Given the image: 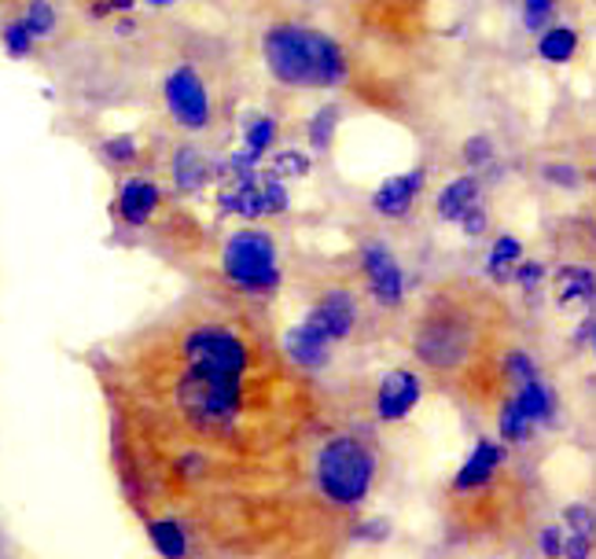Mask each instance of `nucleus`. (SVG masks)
Segmentation results:
<instances>
[{"instance_id": "f257e3e1", "label": "nucleus", "mask_w": 596, "mask_h": 559, "mask_svg": "<svg viewBox=\"0 0 596 559\" xmlns=\"http://www.w3.org/2000/svg\"><path fill=\"white\" fill-rule=\"evenodd\" d=\"M111 353L114 442L140 508L181 519L244 489L291 494L313 452V390L258 316L185 302Z\"/></svg>"}, {"instance_id": "f03ea898", "label": "nucleus", "mask_w": 596, "mask_h": 559, "mask_svg": "<svg viewBox=\"0 0 596 559\" xmlns=\"http://www.w3.org/2000/svg\"><path fill=\"white\" fill-rule=\"evenodd\" d=\"M508 316L471 280L442 284L424 302L412 327V353L446 387H457L468 401L497 405L508 394L501 358L508 350Z\"/></svg>"}, {"instance_id": "7ed1b4c3", "label": "nucleus", "mask_w": 596, "mask_h": 559, "mask_svg": "<svg viewBox=\"0 0 596 559\" xmlns=\"http://www.w3.org/2000/svg\"><path fill=\"white\" fill-rule=\"evenodd\" d=\"M262 55L269 74L291 89H332V85L346 82L343 45L313 26L281 23L265 30Z\"/></svg>"}, {"instance_id": "20e7f679", "label": "nucleus", "mask_w": 596, "mask_h": 559, "mask_svg": "<svg viewBox=\"0 0 596 559\" xmlns=\"http://www.w3.org/2000/svg\"><path fill=\"white\" fill-rule=\"evenodd\" d=\"M376 449L361 435L339 431V435H324L313 446L310 460V486L316 500L335 512H353L364 505V497L376 486Z\"/></svg>"}, {"instance_id": "39448f33", "label": "nucleus", "mask_w": 596, "mask_h": 559, "mask_svg": "<svg viewBox=\"0 0 596 559\" xmlns=\"http://www.w3.org/2000/svg\"><path fill=\"white\" fill-rule=\"evenodd\" d=\"M221 273L239 295H273L281 287L276 244L265 228H239L225 239L221 250Z\"/></svg>"}, {"instance_id": "423d86ee", "label": "nucleus", "mask_w": 596, "mask_h": 559, "mask_svg": "<svg viewBox=\"0 0 596 559\" xmlns=\"http://www.w3.org/2000/svg\"><path fill=\"white\" fill-rule=\"evenodd\" d=\"M162 96H166V108L173 114V122L188 133H203L210 119H214V103H210V89L203 82V74L196 66L181 63L173 66L162 82Z\"/></svg>"}, {"instance_id": "0eeeda50", "label": "nucleus", "mask_w": 596, "mask_h": 559, "mask_svg": "<svg viewBox=\"0 0 596 559\" xmlns=\"http://www.w3.org/2000/svg\"><path fill=\"white\" fill-rule=\"evenodd\" d=\"M302 324L310 327L316 339L335 346V343L350 339L353 327H358V302H353V295L346 291V287H332V291H324L316 298V306Z\"/></svg>"}, {"instance_id": "6e6552de", "label": "nucleus", "mask_w": 596, "mask_h": 559, "mask_svg": "<svg viewBox=\"0 0 596 559\" xmlns=\"http://www.w3.org/2000/svg\"><path fill=\"white\" fill-rule=\"evenodd\" d=\"M361 273H364V284H369L372 298H376L383 310H398L401 295H406V273H401L398 258H394L387 247L372 244V247H364V254H361Z\"/></svg>"}, {"instance_id": "1a4fd4ad", "label": "nucleus", "mask_w": 596, "mask_h": 559, "mask_svg": "<svg viewBox=\"0 0 596 559\" xmlns=\"http://www.w3.org/2000/svg\"><path fill=\"white\" fill-rule=\"evenodd\" d=\"M501 468H505V442L501 438H479L475 449L468 452V460L454 475V482H449V497L486 486V482L494 479Z\"/></svg>"}, {"instance_id": "9d476101", "label": "nucleus", "mask_w": 596, "mask_h": 559, "mask_svg": "<svg viewBox=\"0 0 596 559\" xmlns=\"http://www.w3.org/2000/svg\"><path fill=\"white\" fill-rule=\"evenodd\" d=\"M420 401V375L412 369H390L376 387V417L380 420H406Z\"/></svg>"}, {"instance_id": "9b49d317", "label": "nucleus", "mask_w": 596, "mask_h": 559, "mask_svg": "<svg viewBox=\"0 0 596 559\" xmlns=\"http://www.w3.org/2000/svg\"><path fill=\"white\" fill-rule=\"evenodd\" d=\"M424 177L427 170H409V173H398V177H387L376 188V196H372V210H376L380 218H406L412 202L420 199V191H424Z\"/></svg>"}, {"instance_id": "f8f14e48", "label": "nucleus", "mask_w": 596, "mask_h": 559, "mask_svg": "<svg viewBox=\"0 0 596 559\" xmlns=\"http://www.w3.org/2000/svg\"><path fill=\"white\" fill-rule=\"evenodd\" d=\"M281 350H284V358L291 361L298 372L313 375V372H321L324 364H328L332 346L324 343V339H316V335L306 324H295V327H287V332H284Z\"/></svg>"}, {"instance_id": "ddd939ff", "label": "nucleus", "mask_w": 596, "mask_h": 559, "mask_svg": "<svg viewBox=\"0 0 596 559\" xmlns=\"http://www.w3.org/2000/svg\"><path fill=\"white\" fill-rule=\"evenodd\" d=\"M159 207H162V191L144 177L126 181L122 191H119V199H114V210H119V218L126 221L129 228L148 225V221L156 218Z\"/></svg>"}, {"instance_id": "4468645a", "label": "nucleus", "mask_w": 596, "mask_h": 559, "mask_svg": "<svg viewBox=\"0 0 596 559\" xmlns=\"http://www.w3.org/2000/svg\"><path fill=\"white\" fill-rule=\"evenodd\" d=\"M191 530L181 523L177 515H151L148 519V537L156 545V552H162L166 559H181L191 552V542H188Z\"/></svg>"}, {"instance_id": "2eb2a0df", "label": "nucleus", "mask_w": 596, "mask_h": 559, "mask_svg": "<svg viewBox=\"0 0 596 559\" xmlns=\"http://www.w3.org/2000/svg\"><path fill=\"white\" fill-rule=\"evenodd\" d=\"M210 177H214V170H210V162L199 148L185 144V148L173 156V181H177L181 191H199Z\"/></svg>"}, {"instance_id": "dca6fc26", "label": "nucleus", "mask_w": 596, "mask_h": 559, "mask_svg": "<svg viewBox=\"0 0 596 559\" xmlns=\"http://www.w3.org/2000/svg\"><path fill=\"white\" fill-rule=\"evenodd\" d=\"M534 427L537 423L519 409L512 394H505V398L497 401V435H501L505 446H523V442H531Z\"/></svg>"}, {"instance_id": "f3484780", "label": "nucleus", "mask_w": 596, "mask_h": 559, "mask_svg": "<svg viewBox=\"0 0 596 559\" xmlns=\"http://www.w3.org/2000/svg\"><path fill=\"white\" fill-rule=\"evenodd\" d=\"M471 202H479V181H475V173H464V177L449 181V185L442 188V196H438V218L442 221H457L471 207Z\"/></svg>"}, {"instance_id": "a211bd4d", "label": "nucleus", "mask_w": 596, "mask_h": 559, "mask_svg": "<svg viewBox=\"0 0 596 559\" xmlns=\"http://www.w3.org/2000/svg\"><path fill=\"white\" fill-rule=\"evenodd\" d=\"M574 52H579V34L571 26H545L537 37V55L545 63H571Z\"/></svg>"}, {"instance_id": "6ab92c4d", "label": "nucleus", "mask_w": 596, "mask_h": 559, "mask_svg": "<svg viewBox=\"0 0 596 559\" xmlns=\"http://www.w3.org/2000/svg\"><path fill=\"white\" fill-rule=\"evenodd\" d=\"M519 258H523V244H519L516 236H497L494 247H489V258H486L489 280H494V284H508Z\"/></svg>"}, {"instance_id": "aec40b11", "label": "nucleus", "mask_w": 596, "mask_h": 559, "mask_svg": "<svg viewBox=\"0 0 596 559\" xmlns=\"http://www.w3.org/2000/svg\"><path fill=\"white\" fill-rule=\"evenodd\" d=\"M560 302H593V269H563L560 273Z\"/></svg>"}, {"instance_id": "412c9836", "label": "nucleus", "mask_w": 596, "mask_h": 559, "mask_svg": "<svg viewBox=\"0 0 596 559\" xmlns=\"http://www.w3.org/2000/svg\"><path fill=\"white\" fill-rule=\"evenodd\" d=\"M276 144V122L273 119H265V114H254L251 125H247V148H244V156L258 162L265 156L269 148Z\"/></svg>"}, {"instance_id": "4be33fe9", "label": "nucleus", "mask_w": 596, "mask_h": 559, "mask_svg": "<svg viewBox=\"0 0 596 559\" xmlns=\"http://www.w3.org/2000/svg\"><path fill=\"white\" fill-rule=\"evenodd\" d=\"M339 108L335 103H328V108H321L310 119V148L313 151H328L332 140H335V129H339Z\"/></svg>"}, {"instance_id": "5701e85b", "label": "nucleus", "mask_w": 596, "mask_h": 559, "mask_svg": "<svg viewBox=\"0 0 596 559\" xmlns=\"http://www.w3.org/2000/svg\"><path fill=\"white\" fill-rule=\"evenodd\" d=\"M0 41H4V52L12 55V60H23V55H30V48H34V34L23 18H15V23H8L4 30H0Z\"/></svg>"}, {"instance_id": "b1692460", "label": "nucleus", "mask_w": 596, "mask_h": 559, "mask_svg": "<svg viewBox=\"0 0 596 559\" xmlns=\"http://www.w3.org/2000/svg\"><path fill=\"white\" fill-rule=\"evenodd\" d=\"M100 148H103V159H108L111 166H129V162H137V156H140V144H137V137H129V133H122V137H108Z\"/></svg>"}, {"instance_id": "393cba45", "label": "nucleus", "mask_w": 596, "mask_h": 559, "mask_svg": "<svg viewBox=\"0 0 596 559\" xmlns=\"http://www.w3.org/2000/svg\"><path fill=\"white\" fill-rule=\"evenodd\" d=\"M23 23L30 26V34H34V37H48V34L55 30V12H52V4H48V0H30V4H26Z\"/></svg>"}, {"instance_id": "a878e982", "label": "nucleus", "mask_w": 596, "mask_h": 559, "mask_svg": "<svg viewBox=\"0 0 596 559\" xmlns=\"http://www.w3.org/2000/svg\"><path fill=\"white\" fill-rule=\"evenodd\" d=\"M556 15V0H523V23L526 30L542 34Z\"/></svg>"}, {"instance_id": "bb28decb", "label": "nucleus", "mask_w": 596, "mask_h": 559, "mask_svg": "<svg viewBox=\"0 0 596 559\" xmlns=\"http://www.w3.org/2000/svg\"><path fill=\"white\" fill-rule=\"evenodd\" d=\"M457 225H460V233H464L468 239H479L486 233V225H489V218H486V210H483V202H471V207L464 210V214L457 218Z\"/></svg>"}, {"instance_id": "cd10ccee", "label": "nucleus", "mask_w": 596, "mask_h": 559, "mask_svg": "<svg viewBox=\"0 0 596 559\" xmlns=\"http://www.w3.org/2000/svg\"><path fill=\"white\" fill-rule=\"evenodd\" d=\"M542 276H545L542 262H523V258H519L516 269H512V280H516L519 287H526V291H534V287L542 284Z\"/></svg>"}, {"instance_id": "c85d7f7f", "label": "nucleus", "mask_w": 596, "mask_h": 559, "mask_svg": "<svg viewBox=\"0 0 596 559\" xmlns=\"http://www.w3.org/2000/svg\"><path fill=\"white\" fill-rule=\"evenodd\" d=\"M310 170V159L306 156H298V151H284V156H276L273 159V173H284V177H302V173Z\"/></svg>"}, {"instance_id": "c756f323", "label": "nucleus", "mask_w": 596, "mask_h": 559, "mask_svg": "<svg viewBox=\"0 0 596 559\" xmlns=\"http://www.w3.org/2000/svg\"><path fill=\"white\" fill-rule=\"evenodd\" d=\"M464 159L471 162V166H483V162L494 159V144H489V137H471L464 144Z\"/></svg>"}, {"instance_id": "7c9ffc66", "label": "nucleus", "mask_w": 596, "mask_h": 559, "mask_svg": "<svg viewBox=\"0 0 596 559\" xmlns=\"http://www.w3.org/2000/svg\"><path fill=\"white\" fill-rule=\"evenodd\" d=\"M545 181H556V185H567V188L579 185V181H574V170L571 166H545Z\"/></svg>"}, {"instance_id": "2f4dec72", "label": "nucleus", "mask_w": 596, "mask_h": 559, "mask_svg": "<svg viewBox=\"0 0 596 559\" xmlns=\"http://www.w3.org/2000/svg\"><path fill=\"white\" fill-rule=\"evenodd\" d=\"M542 548H545L549 556H560V526H549V530H545V534H542Z\"/></svg>"}, {"instance_id": "473e14b6", "label": "nucleus", "mask_w": 596, "mask_h": 559, "mask_svg": "<svg viewBox=\"0 0 596 559\" xmlns=\"http://www.w3.org/2000/svg\"><path fill=\"white\" fill-rule=\"evenodd\" d=\"M148 4H159L162 8V4H173V0H148Z\"/></svg>"}, {"instance_id": "72a5a7b5", "label": "nucleus", "mask_w": 596, "mask_h": 559, "mask_svg": "<svg viewBox=\"0 0 596 559\" xmlns=\"http://www.w3.org/2000/svg\"><path fill=\"white\" fill-rule=\"evenodd\" d=\"M401 4H412V0H401Z\"/></svg>"}]
</instances>
